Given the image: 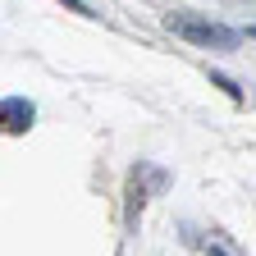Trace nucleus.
Returning a JSON list of instances; mask_svg holds the SVG:
<instances>
[{"label":"nucleus","instance_id":"nucleus-1","mask_svg":"<svg viewBox=\"0 0 256 256\" xmlns=\"http://www.w3.org/2000/svg\"><path fill=\"white\" fill-rule=\"evenodd\" d=\"M170 28L178 32V37L197 42V46H229L234 32L220 28V23H202V18H188V14H170Z\"/></svg>","mask_w":256,"mask_h":256},{"label":"nucleus","instance_id":"nucleus-2","mask_svg":"<svg viewBox=\"0 0 256 256\" xmlns=\"http://www.w3.org/2000/svg\"><path fill=\"white\" fill-rule=\"evenodd\" d=\"M0 124H5L10 133H23V128L32 124V106L28 101H5L0 106Z\"/></svg>","mask_w":256,"mask_h":256},{"label":"nucleus","instance_id":"nucleus-3","mask_svg":"<svg viewBox=\"0 0 256 256\" xmlns=\"http://www.w3.org/2000/svg\"><path fill=\"white\" fill-rule=\"evenodd\" d=\"M210 256H224V252H220V247H210Z\"/></svg>","mask_w":256,"mask_h":256}]
</instances>
